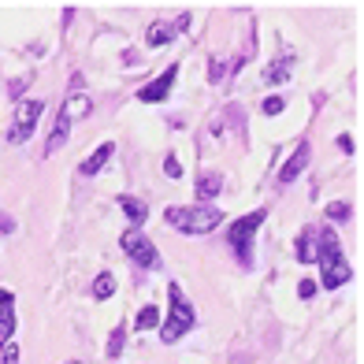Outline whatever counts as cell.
<instances>
[{"label": "cell", "instance_id": "1", "mask_svg": "<svg viewBox=\"0 0 364 364\" xmlns=\"http://www.w3.org/2000/svg\"><path fill=\"white\" fill-rule=\"evenodd\" d=\"M316 264H320V279L327 290H338L353 279V268L342 257V245L335 230H320L316 227Z\"/></svg>", "mask_w": 364, "mask_h": 364}, {"label": "cell", "instance_id": "2", "mask_svg": "<svg viewBox=\"0 0 364 364\" xmlns=\"http://www.w3.org/2000/svg\"><path fill=\"white\" fill-rule=\"evenodd\" d=\"M164 220L175 230H182V235H208V230H216L223 223V212L216 205H190V208H168Z\"/></svg>", "mask_w": 364, "mask_h": 364}, {"label": "cell", "instance_id": "3", "mask_svg": "<svg viewBox=\"0 0 364 364\" xmlns=\"http://www.w3.org/2000/svg\"><path fill=\"white\" fill-rule=\"evenodd\" d=\"M168 297H171V312H168V320L160 323V338L171 346V342H178L193 327L197 316H193V305L186 301V294H182L178 283H168Z\"/></svg>", "mask_w": 364, "mask_h": 364}, {"label": "cell", "instance_id": "4", "mask_svg": "<svg viewBox=\"0 0 364 364\" xmlns=\"http://www.w3.org/2000/svg\"><path fill=\"white\" fill-rule=\"evenodd\" d=\"M268 220V212L264 208H253L250 216H242L230 223L227 230V242H230V250H235V257L245 264V268H253V238H257V227Z\"/></svg>", "mask_w": 364, "mask_h": 364}, {"label": "cell", "instance_id": "5", "mask_svg": "<svg viewBox=\"0 0 364 364\" xmlns=\"http://www.w3.org/2000/svg\"><path fill=\"white\" fill-rule=\"evenodd\" d=\"M41 112H45V101H41V97H30V101H19V105H15L11 127H8V141H11V145H23V141L38 130Z\"/></svg>", "mask_w": 364, "mask_h": 364}, {"label": "cell", "instance_id": "6", "mask_svg": "<svg viewBox=\"0 0 364 364\" xmlns=\"http://www.w3.org/2000/svg\"><path fill=\"white\" fill-rule=\"evenodd\" d=\"M119 245H123V253L134 260L138 268H145V272H153V268H160V264H164L160 253H156V245L149 242L141 230H127V235L119 238Z\"/></svg>", "mask_w": 364, "mask_h": 364}, {"label": "cell", "instance_id": "7", "mask_svg": "<svg viewBox=\"0 0 364 364\" xmlns=\"http://www.w3.org/2000/svg\"><path fill=\"white\" fill-rule=\"evenodd\" d=\"M175 78H178V63H171V68L164 71L156 82L141 86V90H138V101H141V105H160V101H168V93H171V86H175Z\"/></svg>", "mask_w": 364, "mask_h": 364}, {"label": "cell", "instance_id": "8", "mask_svg": "<svg viewBox=\"0 0 364 364\" xmlns=\"http://www.w3.org/2000/svg\"><path fill=\"white\" fill-rule=\"evenodd\" d=\"M182 30H190V15H175V19H164V23H153V26L145 30V41H149V45L156 48V45H168L171 38H178Z\"/></svg>", "mask_w": 364, "mask_h": 364}, {"label": "cell", "instance_id": "9", "mask_svg": "<svg viewBox=\"0 0 364 364\" xmlns=\"http://www.w3.org/2000/svg\"><path fill=\"white\" fill-rule=\"evenodd\" d=\"M15 335V294L0 290V346H8Z\"/></svg>", "mask_w": 364, "mask_h": 364}, {"label": "cell", "instance_id": "10", "mask_svg": "<svg viewBox=\"0 0 364 364\" xmlns=\"http://www.w3.org/2000/svg\"><path fill=\"white\" fill-rule=\"evenodd\" d=\"M309 156H312V149H309V141H301V145L294 149V156H290V160L283 164V171H279V182H283V186H290V182H294L297 175L305 171V164H309Z\"/></svg>", "mask_w": 364, "mask_h": 364}, {"label": "cell", "instance_id": "11", "mask_svg": "<svg viewBox=\"0 0 364 364\" xmlns=\"http://www.w3.org/2000/svg\"><path fill=\"white\" fill-rule=\"evenodd\" d=\"M220 190H223V175L220 171H201V175H197V197H201V205L216 201Z\"/></svg>", "mask_w": 364, "mask_h": 364}, {"label": "cell", "instance_id": "12", "mask_svg": "<svg viewBox=\"0 0 364 364\" xmlns=\"http://www.w3.org/2000/svg\"><path fill=\"white\" fill-rule=\"evenodd\" d=\"M123 212H127V220H130V230H138L141 223H145V216H149V205L141 201V197H123Z\"/></svg>", "mask_w": 364, "mask_h": 364}, {"label": "cell", "instance_id": "13", "mask_svg": "<svg viewBox=\"0 0 364 364\" xmlns=\"http://www.w3.org/2000/svg\"><path fill=\"white\" fill-rule=\"evenodd\" d=\"M90 108H93V105H90V97H86V93H75V97H68V101H63V108H60V112L75 123V119H86Z\"/></svg>", "mask_w": 364, "mask_h": 364}, {"label": "cell", "instance_id": "14", "mask_svg": "<svg viewBox=\"0 0 364 364\" xmlns=\"http://www.w3.org/2000/svg\"><path fill=\"white\" fill-rule=\"evenodd\" d=\"M112 149H115V145H112V141H105L101 149H97V153H90L86 160H82V168H78V171H82V175H97V171H101L105 164H108V156H112Z\"/></svg>", "mask_w": 364, "mask_h": 364}, {"label": "cell", "instance_id": "15", "mask_svg": "<svg viewBox=\"0 0 364 364\" xmlns=\"http://www.w3.org/2000/svg\"><path fill=\"white\" fill-rule=\"evenodd\" d=\"M297 260H316V227H305L301 238H297Z\"/></svg>", "mask_w": 364, "mask_h": 364}, {"label": "cell", "instance_id": "16", "mask_svg": "<svg viewBox=\"0 0 364 364\" xmlns=\"http://www.w3.org/2000/svg\"><path fill=\"white\" fill-rule=\"evenodd\" d=\"M290 68H294V56H283V63H272V68L264 71V82H268V86H275V82H283V78H287Z\"/></svg>", "mask_w": 364, "mask_h": 364}, {"label": "cell", "instance_id": "17", "mask_svg": "<svg viewBox=\"0 0 364 364\" xmlns=\"http://www.w3.org/2000/svg\"><path fill=\"white\" fill-rule=\"evenodd\" d=\"M112 290H115V275L101 272V275H97V283H93V297H97V301H105V297H112Z\"/></svg>", "mask_w": 364, "mask_h": 364}, {"label": "cell", "instance_id": "18", "mask_svg": "<svg viewBox=\"0 0 364 364\" xmlns=\"http://www.w3.org/2000/svg\"><path fill=\"white\" fill-rule=\"evenodd\" d=\"M156 323H160V309H156V305H145V309L138 312V320H134L138 331H153Z\"/></svg>", "mask_w": 364, "mask_h": 364}, {"label": "cell", "instance_id": "19", "mask_svg": "<svg viewBox=\"0 0 364 364\" xmlns=\"http://www.w3.org/2000/svg\"><path fill=\"white\" fill-rule=\"evenodd\" d=\"M123 338H127V327L119 323V327L112 331V338H108V357H119L123 353Z\"/></svg>", "mask_w": 364, "mask_h": 364}, {"label": "cell", "instance_id": "20", "mask_svg": "<svg viewBox=\"0 0 364 364\" xmlns=\"http://www.w3.org/2000/svg\"><path fill=\"white\" fill-rule=\"evenodd\" d=\"M0 364H19V346H15V342L0 346Z\"/></svg>", "mask_w": 364, "mask_h": 364}, {"label": "cell", "instance_id": "21", "mask_svg": "<svg viewBox=\"0 0 364 364\" xmlns=\"http://www.w3.org/2000/svg\"><path fill=\"white\" fill-rule=\"evenodd\" d=\"M327 216H331V220H338V223H346V220H350V205H331V208H327Z\"/></svg>", "mask_w": 364, "mask_h": 364}, {"label": "cell", "instance_id": "22", "mask_svg": "<svg viewBox=\"0 0 364 364\" xmlns=\"http://www.w3.org/2000/svg\"><path fill=\"white\" fill-rule=\"evenodd\" d=\"M283 108H287V101H283V97H268V101H264V112H268V115H279Z\"/></svg>", "mask_w": 364, "mask_h": 364}, {"label": "cell", "instance_id": "23", "mask_svg": "<svg viewBox=\"0 0 364 364\" xmlns=\"http://www.w3.org/2000/svg\"><path fill=\"white\" fill-rule=\"evenodd\" d=\"M223 75H227V63L212 60V63H208V78H212V82H223Z\"/></svg>", "mask_w": 364, "mask_h": 364}, {"label": "cell", "instance_id": "24", "mask_svg": "<svg viewBox=\"0 0 364 364\" xmlns=\"http://www.w3.org/2000/svg\"><path fill=\"white\" fill-rule=\"evenodd\" d=\"M297 294H301V301H309V297L316 294V283H312V279H301V283H297Z\"/></svg>", "mask_w": 364, "mask_h": 364}, {"label": "cell", "instance_id": "25", "mask_svg": "<svg viewBox=\"0 0 364 364\" xmlns=\"http://www.w3.org/2000/svg\"><path fill=\"white\" fill-rule=\"evenodd\" d=\"M164 171H168V178H182V168H178V160H175V156L164 160Z\"/></svg>", "mask_w": 364, "mask_h": 364}, {"label": "cell", "instance_id": "26", "mask_svg": "<svg viewBox=\"0 0 364 364\" xmlns=\"http://www.w3.org/2000/svg\"><path fill=\"white\" fill-rule=\"evenodd\" d=\"M338 149H342V153H353L357 145H353V138H350V134H338Z\"/></svg>", "mask_w": 364, "mask_h": 364}, {"label": "cell", "instance_id": "27", "mask_svg": "<svg viewBox=\"0 0 364 364\" xmlns=\"http://www.w3.org/2000/svg\"><path fill=\"white\" fill-rule=\"evenodd\" d=\"M71 364H82V360H71Z\"/></svg>", "mask_w": 364, "mask_h": 364}]
</instances>
